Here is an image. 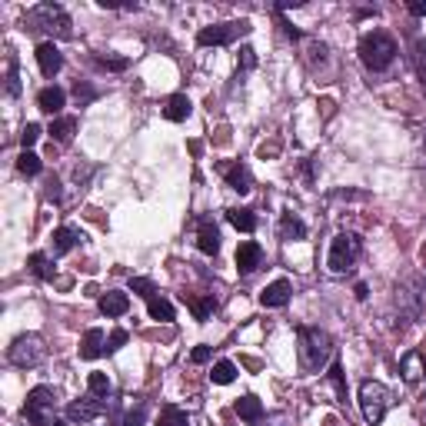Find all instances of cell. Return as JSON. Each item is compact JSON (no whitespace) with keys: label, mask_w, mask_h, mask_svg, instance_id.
Wrapping results in <instances>:
<instances>
[{"label":"cell","mask_w":426,"mask_h":426,"mask_svg":"<svg viewBox=\"0 0 426 426\" xmlns=\"http://www.w3.org/2000/svg\"><path fill=\"white\" fill-rule=\"evenodd\" d=\"M297 340H300V367L307 373H320L330 363L333 340H330L327 330H320V327H300Z\"/></svg>","instance_id":"6da1fadb"},{"label":"cell","mask_w":426,"mask_h":426,"mask_svg":"<svg viewBox=\"0 0 426 426\" xmlns=\"http://www.w3.org/2000/svg\"><path fill=\"white\" fill-rule=\"evenodd\" d=\"M23 27L34 30V34H50V37H60V40H67L74 34V23H70L67 10L60 3H37L34 10H27Z\"/></svg>","instance_id":"7a4b0ae2"},{"label":"cell","mask_w":426,"mask_h":426,"mask_svg":"<svg viewBox=\"0 0 426 426\" xmlns=\"http://www.w3.org/2000/svg\"><path fill=\"white\" fill-rule=\"evenodd\" d=\"M356 54L363 60V67L373 70V74H383L389 64L396 60V40L389 37L387 30H370V34H363L360 37V47H356Z\"/></svg>","instance_id":"3957f363"},{"label":"cell","mask_w":426,"mask_h":426,"mask_svg":"<svg viewBox=\"0 0 426 426\" xmlns=\"http://www.w3.org/2000/svg\"><path fill=\"white\" fill-rule=\"evenodd\" d=\"M360 409H363V416H367V423H383V416H387L389 409V389L383 383H376V380H363L360 383Z\"/></svg>","instance_id":"277c9868"},{"label":"cell","mask_w":426,"mask_h":426,"mask_svg":"<svg viewBox=\"0 0 426 426\" xmlns=\"http://www.w3.org/2000/svg\"><path fill=\"white\" fill-rule=\"evenodd\" d=\"M7 356H10V363H14V367H20V370H30V367H37L40 360L47 356V350H43V340H40V336L23 333V336H17V340L10 343Z\"/></svg>","instance_id":"5b68a950"},{"label":"cell","mask_w":426,"mask_h":426,"mask_svg":"<svg viewBox=\"0 0 426 426\" xmlns=\"http://www.w3.org/2000/svg\"><path fill=\"white\" fill-rule=\"evenodd\" d=\"M360 257V237L356 233H336L333 243H330V257H327V267L333 273H343L350 270L353 263Z\"/></svg>","instance_id":"8992f818"},{"label":"cell","mask_w":426,"mask_h":426,"mask_svg":"<svg viewBox=\"0 0 426 426\" xmlns=\"http://www.w3.org/2000/svg\"><path fill=\"white\" fill-rule=\"evenodd\" d=\"M57 393L50 387H34L27 393V407H23V420L27 426H50L47 423V413L54 409Z\"/></svg>","instance_id":"52a82bcc"},{"label":"cell","mask_w":426,"mask_h":426,"mask_svg":"<svg viewBox=\"0 0 426 426\" xmlns=\"http://www.w3.org/2000/svg\"><path fill=\"white\" fill-rule=\"evenodd\" d=\"M250 30V20H233V23H217V27H204L197 34L200 47H223V43H233V40Z\"/></svg>","instance_id":"ba28073f"},{"label":"cell","mask_w":426,"mask_h":426,"mask_svg":"<svg viewBox=\"0 0 426 426\" xmlns=\"http://www.w3.org/2000/svg\"><path fill=\"white\" fill-rule=\"evenodd\" d=\"M104 409H107V403L100 396H84V400H74L67 407V420L70 423H90L93 416H100Z\"/></svg>","instance_id":"9c48e42d"},{"label":"cell","mask_w":426,"mask_h":426,"mask_svg":"<svg viewBox=\"0 0 426 426\" xmlns=\"http://www.w3.org/2000/svg\"><path fill=\"white\" fill-rule=\"evenodd\" d=\"M37 64H40V74L43 77H57L60 67H64V54L57 47L54 40H40L37 43Z\"/></svg>","instance_id":"30bf717a"},{"label":"cell","mask_w":426,"mask_h":426,"mask_svg":"<svg viewBox=\"0 0 426 426\" xmlns=\"http://www.w3.org/2000/svg\"><path fill=\"white\" fill-rule=\"evenodd\" d=\"M260 263H263V246L257 240H243L237 246V270H240L243 277H250Z\"/></svg>","instance_id":"8fae6325"},{"label":"cell","mask_w":426,"mask_h":426,"mask_svg":"<svg viewBox=\"0 0 426 426\" xmlns=\"http://www.w3.org/2000/svg\"><path fill=\"white\" fill-rule=\"evenodd\" d=\"M290 293H293L290 280H273L270 287L260 290V303H263V307H287V303H290Z\"/></svg>","instance_id":"7c38bea8"},{"label":"cell","mask_w":426,"mask_h":426,"mask_svg":"<svg viewBox=\"0 0 426 426\" xmlns=\"http://www.w3.org/2000/svg\"><path fill=\"white\" fill-rule=\"evenodd\" d=\"M80 240H84V233H80L77 226H57L54 237H50V250H54V257H64V253H70Z\"/></svg>","instance_id":"4fadbf2b"},{"label":"cell","mask_w":426,"mask_h":426,"mask_svg":"<svg viewBox=\"0 0 426 426\" xmlns=\"http://www.w3.org/2000/svg\"><path fill=\"white\" fill-rule=\"evenodd\" d=\"M197 246H200V253H206V257H217V250H220V230H217L213 220H200Z\"/></svg>","instance_id":"5bb4252c"},{"label":"cell","mask_w":426,"mask_h":426,"mask_svg":"<svg viewBox=\"0 0 426 426\" xmlns=\"http://www.w3.org/2000/svg\"><path fill=\"white\" fill-rule=\"evenodd\" d=\"M107 353V336H104V330H87L84 333V343H80V356L84 360H97V356H104Z\"/></svg>","instance_id":"9a60e30c"},{"label":"cell","mask_w":426,"mask_h":426,"mask_svg":"<svg viewBox=\"0 0 426 426\" xmlns=\"http://www.w3.org/2000/svg\"><path fill=\"white\" fill-rule=\"evenodd\" d=\"M64 104H67V93L60 90V87H43L37 93V107L43 113H50V117H57V113L64 110Z\"/></svg>","instance_id":"2e32d148"},{"label":"cell","mask_w":426,"mask_h":426,"mask_svg":"<svg viewBox=\"0 0 426 426\" xmlns=\"http://www.w3.org/2000/svg\"><path fill=\"white\" fill-rule=\"evenodd\" d=\"M127 310H130V297L120 293V290H107L100 297V313L104 316H124Z\"/></svg>","instance_id":"e0dca14e"},{"label":"cell","mask_w":426,"mask_h":426,"mask_svg":"<svg viewBox=\"0 0 426 426\" xmlns=\"http://www.w3.org/2000/svg\"><path fill=\"white\" fill-rule=\"evenodd\" d=\"M223 173H226V184H230V190H237V193H250L253 190V180H250V170L243 167V164H230V167H223Z\"/></svg>","instance_id":"ac0fdd59"},{"label":"cell","mask_w":426,"mask_h":426,"mask_svg":"<svg viewBox=\"0 0 426 426\" xmlns=\"http://www.w3.org/2000/svg\"><path fill=\"white\" fill-rule=\"evenodd\" d=\"M233 409H237V416H240V420H246V423H260V420H263V403H260L253 393L240 396V400L233 403Z\"/></svg>","instance_id":"d6986e66"},{"label":"cell","mask_w":426,"mask_h":426,"mask_svg":"<svg viewBox=\"0 0 426 426\" xmlns=\"http://www.w3.org/2000/svg\"><path fill=\"white\" fill-rule=\"evenodd\" d=\"M280 237H283V240H303V237H307V223L300 220L293 210H287V213L280 217Z\"/></svg>","instance_id":"ffe728a7"},{"label":"cell","mask_w":426,"mask_h":426,"mask_svg":"<svg viewBox=\"0 0 426 426\" xmlns=\"http://www.w3.org/2000/svg\"><path fill=\"white\" fill-rule=\"evenodd\" d=\"M190 110H193L190 97H186V93H173V97L167 100V107H164V117H167V120H173V124H180V120H186V117H190Z\"/></svg>","instance_id":"44dd1931"},{"label":"cell","mask_w":426,"mask_h":426,"mask_svg":"<svg viewBox=\"0 0 426 426\" xmlns=\"http://www.w3.org/2000/svg\"><path fill=\"white\" fill-rule=\"evenodd\" d=\"M400 373H403V380L407 383H416L420 376H423V353H416V350H409L403 360H400Z\"/></svg>","instance_id":"7402d4cb"},{"label":"cell","mask_w":426,"mask_h":426,"mask_svg":"<svg viewBox=\"0 0 426 426\" xmlns=\"http://www.w3.org/2000/svg\"><path fill=\"white\" fill-rule=\"evenodd\" d=\"M184 303L190 307V313L197 320H210V313L217 310V297L213 293H204V297H186L184 293Z\"/></svg>","instance_id":"603a6c76"},{"label":"cell","mask_w":426,"mask_h":426,"mask_svg":"<svg viewBox=\"0 0 426 426\" xmlns=\"http://www.w3.org/2000/svg\"><path fill=\"white\" fill-rule=\"evenodd\" d=\"M27 267H30V273L37 280H43V283L54 280V260L47 257V253H30V257H27Z\"/></svg>","instance_id":"cb8c5ba5"},{"label":"cell","mask_w":426,"mask_h":426,"mask_svg":"<svg viewBox=\"0 0 426 426\" xmlns=\"http://www.w3.org/2000/svg\"><path fill=\"white\" fill-rule=\"evenodd\" d=\"M74 130H77L74 117H57L54 124H50V137H54L57 144H70L74 140Z\"/></svg>","instance_id":"d4e9b609"},{"label":"cell","mask_w":426,"mask_h":426,"mask_svg":"<svg viewBox=\"0 0 426 426\" xmlns=\"http://www.w3.org/2000/svg\"><path fill=\"white\" fill-rule=\"evenodd\" d=\"M226 220L233 223L237 230H243V233H253V230H257V217H253V210H240V206H233V210H226Z\"/></svg>","instance_id":"484cf974"},{"label":"cell","mask_w":426,"mask_h":426,"mask_svg":"<svg viewBox=\"0 0 426 426\" xmlns=\"http://www.w3.org/2000/svg\"><path fill=\"white\" fill-rule=\"evenodd\" d=\"M147 310H150V320H157V323H170L173 320V303L164 297L147 300Z\"/></svg>","instance_id":"4316f807"},{"label":"cell","mask_w":426,"mask_h":426,"mask_svg":"<svg viewBox=\"0 0 426 426\" xmlns=\"http://www.w3.org/2000/svg\"><path fill=\"white\" fill-rule=\"evenodd\" d=\"M210 380H213V383H220V387H226V383H233V380H237V367H233L230 360H220V363H213Z\"/></svg>","instance_id":"83f0119b"},{"label":"cell","mask_w":426,"mask_h":426,"mask_svg":"<svg viewBox=\"0 0 426 426\" xmlns=\"http://www.w3.org/2000/svg\"><path fill=\"white\" fill-rule=\"evenodd\" d=\"M17 170L23 173V177H37L40 170H43V160H40L37 153H30V150H23L17 157Z\"/></svg>","instance_id":"f1b7e54d"},{"label":"cell","mask_w":426,"mask_h":426,"mask_svg":"<svg viewBox=\"0 0 426 426\" xmlns=\"http://www.w3.org/2000/svg\"><path fill=\"white\" fill-rule=\"evenodd\" d=\"M7 97H20V74H17V54H7Z\"/></svg>","instance_id":"f546056e"},{"label":"cell","mask_w":426,"mask_h":426,"mask_svg":"<svg viewBox=\"0 0 426 426\" xmlns=\"http://www.w3.org/2000/svg\"><path fill=\"white\" fill-rule=\"evenodd\" d=\"M87 389H90V396H107L110 393V376L107 373H90L87 376Z\"/></svg>","instance_id":"4dcf8cb0"},{"label":"cell","mask_w":426,"mask_h":426,"mask_svg":"<svg viewBox=\"0 0 426 426\" xmlns=\"http://www.w3.org/2000/svg\"><path fill=\"white\" fill-rule=\"evenodd\" d=\"M157 426H190V420H186V413L180 407H164V413H160V423Z\"/></svg>","instance_id":"1f68e13d"},{"label":"cell","mask_w":426,"mask_h":426,"mask_svg":"<svg viewBox=\"0 0 426 426\" xmlns=\"http://www.w3.org/2000/svg\"><path fill=\"white\" fill-rule=\"evenodd\" d=\"M144 420H147V403L137 400V403L127 409V416L120 420V426H144Z\"/></svg>","instance_id":"d6a6232c"},{"label":"cell","mask_w":426,"mask_h":426,"mask_svg":"<svg viewBox=\"0 0 426 426\" xmlns=\"http://www.w3.org/2000/svg\"><path fill=\"white\" fill-rule=\"evenodd\" d=\"M130 290H133L137 297H144V300L157 297V287H153V280H147V277H130Z\"/></svg>","instance_id":"836d02e7"},{"label":"cell","mask_w":426,"mask_h":426,"mask_svg":"<svg viewBox=\"0 0 426 426\" xmlns=\"http://www.w3.org/2000/svg\"><path fill=\"white\" fill-rule=\"evenodd\" d=\"M93 64H97L100 70H113V74H120V70L130 67L127 57H93Z\"/></svg>","instance_id":"e575fe53"},{"label":"cell","mask_w":426,"mask_h":426,"mask_svg":"<svg viewBox=\"0 0 426 426\" xmlns=\"http://www.w3.org/2000/svg\"><path fill=\"white\" fill-rule=\"evenodd\" d=\"M413 64H416V74L426 80V40L423 37L413 40Z\"/></svg>","instance_id":"d590c367"},{"label":"cell","mask_w":426,"mask_h":426,"mask_svg":"<svg viewBox=\"0 0 426 426\" xmlns=\"http://www.w3.org/2000/svg\"><path fill=\"white\" fill-rule=\"evenodd\" d=\"M330 383H333L336 396H340V400H347V376H343V367H340V363H333V367H330Z\"/></svg>","instance_id":"8d00e7d4"},{"label":"cell","mask_w":426,"mask_h":426,"mask_svg":"<svg viewBox=\"0 0 426 426\" xmlns=\"http://www.w3.org/2000/svg\"><path fill=\"white\" fill-rule=\"evenodd\" d=\"M37 140H40V127H37V124H27V127L20 130V147H23V150H30Z\"/></svg>","instance_id":"74e56055"},{"label":"cell","mask_w":426,"mask_h":426,"mask_svg":"<svg viewBox=\"0 0 426 426\" xmlns=\"http://www.w3.org/2000/svg\"><path fill=\"white\" fill-rule=\"evenodd\" d=\"M74 97H77V104H80V107H87L93 97H97V90H93L90 84H80V80H77V84H74Z\"/></svg>","instance_id":"f35d334b"},{"label":"cell","mask_w":426,"mask_h":426,"mask_svg":"<svg viewBox=\"0 0 426 426\" xmlns=\"http://www.w3.org/2000/svg\"><path fill=\"white\" fill-rule=\"evenodd\" d=\"M257 67V50L253 47H240V70H253Z\"/></svg>","instance_id":"ab89813d"},{"label":"cell","mask_w":426,"mask_h":426,"mask_svg":"<svg viewBox=\"0 0 426 426\" xmlns=\"http://www.w3.org/2000/svg\"><path fill=\"white\" fill-rule=\"evenodd\" d=\"M124 343H127V330H113L110 340H107V353H117Z\"/></svg>","instance_id":"60d3db41"},{"label":"cell","mask_w":426,"mask_h":426,"mask_svg":"<svg viewBox=\"0 0 426 426\" xmlns=\"http://www.w3.org/2000/svg\"><path fill=\"white\" fill-rule=\"evenodd\" d=\"M210 356H213V350L210 347H193V353H190V363H210Z\"/></svg>","instance_id":"b9f144b4"},{"label":"cell","mask_w":426,"mask_h":426,"mask_svg":"<svg viewBox=\"0 0 426 426\" xmlns=\"http://www.w3.org/2000/svg\"><path fill=\"white\" fill-rule=\"evenodd\" d=\"M310 60H320V64H327V43H310Z\"/></svg>","instance_id":"7bdbcfd3"},{"label":"cell","mask_w":426,"mask_h":426,"mask_svg":"<svg viewBox=\"0 0 426 426\" xmlns=\"http://www.w3.org/2000/svg\"><path fill=\"white\" fill-rule=\"evenodd\" d=\"M47 200L60 204V180H57V177H50V180H47Z\"/></svg>","instance_id":"ee69618b"},{"label":"cell","mask_w":426,"mask_h":426,"mask_svg":"<svg viewBox=\"0 0 426 426\" xmlns=\"http://www.w3.org/2000/svg\"><path fill=\"white\" fill-rule=\"evenodd\" d=\"M409 14H413V17H426V0H413V3H409Z\"/></svg>","instance_id":"f6af8a7d"},{"label":"cell","mask_w":426,"mask_h":426,"mask_svg":"<svg viewBox=\"0 0 426 426\" xmlns=\"http://www.w3.org/2000/svg\"><path fill=\"white\" fill-rule=\"evenodd\" d=\"M370 297V287L367 283H356V300H367Z\"/></svg>","instance_id":"bcb514c9"},{"label":"cell","mask_w":426,"mask_h":426,"mask_svg":"<svg viewBox=\"0 0 426 426\" xmlns=\"http://www.w3.org/2000/svg\"><path fill=\"white\" fill-rule=\"evenodd\" d=\"M283 34H287V37H293V40H300V30H297V27H290V23H283Z\"/></svg>","instance_id":"7dc6e473"},{"label":"cell","mask_w":426,"mask_h":426,"mask_svg":"<svg viewBox=\"0 0 426 426\" xmlns=\"http://www.w3.org/2000/svg\"><path fill=\"white\" fill-rule=\"evenodd\" d=\"M50 426H67V423H64V420H54V423H50Z\"/></svg>","instance_id":"c3c4849f"}]
</instances>
